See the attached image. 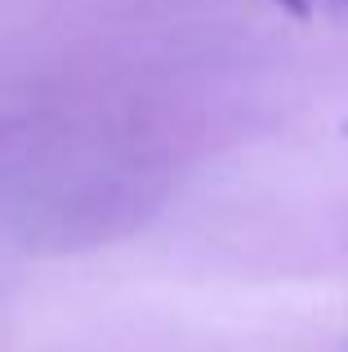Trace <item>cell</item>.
<instances>
[{"instance_id":"cell-1","label":"cell","mask_w":348,"mask_h":352,"mask_svg":"<svg viewBox=\"0 0 348 352\" xmlns=\"http://www.w3.org/2000/svg\"><path fill=\"white\" fill-rule=\"evenodd\" d=\"M272 5H281L290 18H313V14H317V5H313V0H272Z\"/></svg>"},{"instance_id":"cell-2","label":"cell","mask_w":348,"mask_h":352,"mask_svg":"<svg viewBox=\"0 0 348 352\" xmlns=\"http://www.w3.org/2000/svg\"><path fill=\"white\" fill-rule=\"evenodd\" d=\"M313 5H322V0H313ZM326 5H335L340 14H348V0H326Z\"/></svg>"}]
</instances>
